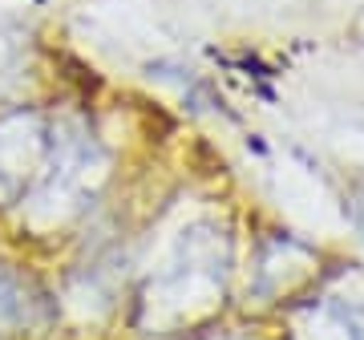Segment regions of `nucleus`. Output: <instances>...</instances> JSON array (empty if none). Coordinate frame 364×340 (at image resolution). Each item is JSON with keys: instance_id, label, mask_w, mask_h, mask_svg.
Returning a JSON list of instances; mask_svg holds the SVG:
<instances>
[{"instance_id": "f257e3e1", "label": "nucleus", "mask_w": 364, "mask_h": 340, "mask_svg": "<svg viewBox=\"0 0 364 340\" xmlns=\"http://www.w3.org/2000/svg\"><path fill=\"white\" fill-rule=\"evenodd\" d=\"M53 118L57 110L41 102L0 105V211L16 215L41 183L53 150Z\"/></svg>"}, {"instance_id": "f03ea898", "label": "nucleus", "mask_w": 364, "mask_h": 340, "mask_svg": "<svg viewBox=\"0 0 364 340\" xmlns=\"http://www.w3.org/2000/svg\"><path fill=\"white\" fill-rule=\"evenodd\" d=\"M57 320V292L21 260L0 255V340H45Z\"/></svg>"}, {"instance_id": "7ed1b4c3", "label": "nucleus", "mask_w": 364, "mask_h": 340, "mask_svg": "<svg viewBox=\"0 0 364 340\" xmlns=\"http://www.w3.org/2000/svg\"><path fill=\"white\" fill-rule=\"evenodd\" d=\"M33 73V33L21 21H0V105L21 102Z\"/></svg>"}]
</instances>
